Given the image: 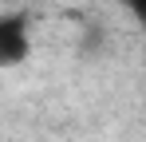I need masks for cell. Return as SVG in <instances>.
<instances>
[{
  "label": "cell",
  "mask_w": 146,
  "mask_h": 142,
  "mask_svg": "<svg viewBox=\"0 0 146 142\" xmlns=\"http://www.w3.org/2000/svg\"><path fill=\"white\" fill-rule=\"evenodd\" d=\"M28 16L24 12H0V67H12L28 59Z\"/></svg>",
  "instance_id": "1"
},
{
  "label": "cell",
  "mask_w": 146,
  "mask_h": 142,
  "mask_svg": "<svg viewBox=\"0 0 146 142\" xmlns=\"http://www.w3.org/2000/svg\"><path fill=\"white\" fill-rule=\"evenodd\" d=\"M122 4H126V8H130V12H134V16L146 24V0H122Z\"/></svg>",
  "instance_id": "2"
}]
</instances>
